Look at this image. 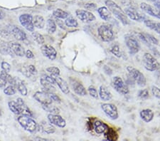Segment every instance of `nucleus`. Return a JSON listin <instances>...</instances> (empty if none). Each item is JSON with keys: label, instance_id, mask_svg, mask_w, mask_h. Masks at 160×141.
<instances>
[{"label": "nucleus", "instance_id": "412c9836", "mask_svg": "<svg viewBox=\"0 0 160 141\" xmlns=\"http://www.w3.org/2000/svg\"><path fill=\"white\" fill-rule=\"evenodd\" d=\"M11 33L15 38L18 41H24L27 39V35H26L25 32L22 31L19 27H16V26H13L11 30Z\"/></svg>", "mask_w": 160, "mask_h": 141}, {"label": "nucleus", "instance_id": "79ce46f5", "mask_svg": "<svg viewBox=\"0 0 160 141\" xmlns=\"http://www.w3.org/2000/svg\"><path fill=\"white\" fill-rule=\"evenodd\" d=\"M137 37H138V39H140L142 42L147 46H150L149 45V42L148 41V38H147L146 36L144 35V33H138L137 34Z\"/></svg>", "mask_w": 160, "mask_h": 141}, {"label": "nucleus", "instance_id": "39448f33", "mask_svg": "<svg viewBox=\"0 0 160 141\" xmlns=\"http://www.w3.org/2000/svg\"><path fill=\"white\" fill-rule=\"evenodd\" d=\"M127 70L130 73L131 78L136 82L139 86L144 87L146 86L147 81L145 76L138 69L134 68L132 66H128Z\"/></svg>", "mask_w": 160, "mask_h": 141}, {"label": "nucleus", "instance_id": "f257e3e1", "mask_svg": "<svg viewBox=\"0 0 160 141\" xmlns=\"http://www.w3.org/2000/svg\"><path fill=\"white\" fill-rule=\"evenodd\" d=\"M105 4L108 7V9L110 10V12L114 15V16L117 18V19L120 21L123 25H128L129 24V19L128 17L125 12L121 9V7L116 4L115 2L112 1V0H106L105 1Z\"/></svg>", "mask_w": 160, "mask_h": 141}, {"label": "nucleus", "instance_id": "1a4fd4ad", "mask_svg": "<svg viewBox=\"0 0 160 141\" xmlns=\"http://www.w3.org/2000/svg\"><path fill=\"white\" fill-rule=\"evenodd\" d=\"M101 108L103 112L108 117L112 120H117L119 117V113L118 111V108L112 103H102Z\"/></svg>", "mask_w": 160, "mask_h": 141}, {"label": "nucleus", "instance_id": "7c9ffc66", "mask_svg": "<svg viewBox=\"0 0 160 141\" xmlns=\"http://www.w3.org/2000/svg\"><path fill=\"white\" fill-rule=\"evenodd\" d=\"M56 24L53 19H48L46 22V30L48 34H53L56 31Z\"/></svg>", "mask_w": 160, "mask_h": 141}, {"label": "nucleus", "instance_id": "423d86ee", "mask_svg": "<svg viewBox=\"0 0 160 141\" xmlns=\"http://www.w3.org/2000/svg\"><path fill=\"white\" fill-rule=\"evenodd\" d=\"M125 42L131 55H134L139 52L140 49V45L137 38L133 35L126 34L125 36Z\"/></svg>", "mask_w": 160, "mask_h": 141}, {"label": "nucleus", "instance_id": "3c124183", "mask_svg": "<svg viewBox=\"0 0 160 141\" xmlns=\"http://www.w3.org/2000/svg\"><path fill=\"white\" fill-rule=\"evenodd\" d=\"M86 9H89V10H94L95 8H96V5H95V4H93V3H89V4H87L86 6Z\"/></svg>", "mask_w": 160, "mask_h": 141}, {"label": "nucleus", "instance_id": "ea45409f", "mask_svg": "<svg viewBox=\"0 0 160 141\" xmlns=\"http://www.w3.org/2000/svg\"><path fill=\"white\" fill-rule=\"evenodd\" d=\"M138 97L142 100H147L149 98L148 89H142L138 92Z\"/></svg>", "mask_w": 160, "mask_h": 141}, {"label": "nucleus", "instance_id": "8fccbe9b", "mask_svg": "<svg viewBox=\"0 0 160 141\" xmlns=\"http://www.w3.org/2000/svg\"><path fill=\"white\" fill-rule=\"evenodd\" d=\"M25 55H26V57H27V58H33V57H34V55H33V52L30 50H27V51H26Z\"/></svg>", "mask_w": 160, "mask_h": 141}, {"label": "nucleus", "instance_id": "9b49d317", "mask_svg": "<svg viewBox=\"0 0 160 141\" xmlns=\"http://www.w3.org/2000/svg\"><path fill=\"white\" fill-rule=\"evenodd\" d=\"M124 12H125L128 17L130 18L132 20H134V21L141 22L144 21V20L145 19V17H144V15L141 14L137 10L135 7H128L125 9Z\"/></svg>", "mask_w": 160, "mask_h": 141}, {"label": "nucleus", "instance_id": "603ef678", "mask_svg": "<svg viewBox=\"0 0 160 141\" xmlns=\"http://www.w3.org/2000/svg\"><path fill=\"white\" fill-rule=\"evenodd\" d=\"M56 24H57L58 27H60L61 29H65V28H64V24H63V21H61V20H59L58 18L56 19Z\"/></svg>", "mask_w": 160, "mask_h": 141}, {"label": "nucleus", "instance_id": "c03bdc74", "mask_svg": "<svg viewBox=\"0 0 160 141\" xmlns=\"http://www.w3.org/2000/svg\"><path fill=\"white\" fill-rule=\"evenodd\" d=\"M152 95H153L154 97H156L157 98H160V88H159L158 87H157L155 86H152Z\"/></svg>", "mask_w": 160, "mask_h": 141}, {"label": "nucleus", "instance_id": "b1692460", "mask_svg": "<svg viewBox=\"0 0 160 141\" xmlns=\"http://www.w3.org/2000/svg\"><path fill=\"white\" fill-rule=\"evenodd\" d=\"M99 96L102 101H108L112 99V95L105 86H100L99 88Z\"/></svg>", "mask_w": 160, "mask_h": 141}, {"label": "nucleus", "instance_id": "bb28decb", "mask_svg": "<svg viewBox=\"0 0 160 141\" xmlns=\"http://www.w3.org/2000/svg\"><path fill=\"white\" fill-rule=\"evenodd\" d=\"M98 13L100 18L104 21H109L112 17V13L106 7H101L98 9Z\"/></svg>", "mask_w": 160, "mask_h": 141}, {"label": "nucleus", "instance_id": "5fc2aeb1", "mask_svg": "<svg viewBox=\"0 0 160 141\" xmlns=\"http://www.w3.org/2000/svg\"><path fill=\"white\" fill-rule=\"evenodd\" d=\"M104 71H105V72L106 73H108V71H110V73H112V71L111 70V69L109 67H108V66H104Z\"/></svg>", "mask_w": 160, "mask_h": 141}, {"label": "nucleus", "instance_id": "6e6552de", "mask_svg": "<svg viewBox=\"0 0 160 141\" xmlns=\"http://www.w3.org/2000/svg\"><path fill=\"white\" fill-rule=\"evenodd\" d=\"M112 86L118 93L126 95L129 93V88L127 84L123 81L120 76H115L112 78Z\"/></svg>", "mask_w": 160, "mask_h": 141}, {"label": "nucleus", "instance_id": "72a5a7b5", "mask_svg": "<svg viewBox=\"0 0 160 141\" xmlns=\"http://www.w3.org/2000/svg\"><path fill=\"white\" fill-rule=\"evenodd\" d=\"M9 73L2 70L0 73V88H4L6 86L7 82V77H8Z\"/></svg>", "mask_w": 160, "mask_h": 141}, {"label": "nucleus", "instance_id": "a211bd4d", "mask_svg": "<svg viewBox=\"0 0 160 141\" xmlns=\"http://www.w3.org/2000/svg\"><path fill=\"white\" fill-rule=\"evenodd\" d=\"M51 76L53 78V80L55 81L56 83L58 86L59 88L61 89V91L63 92L64 94H68L70 92V89L67 82L63 80V78H61L60 76L58 75H51Z\"/></svg>", "mask_w": 160, "mask_h": 141}, {"label": "nucleus", "instance_id": "a19ab883", "mask_svg": "<svg viewBox=\"0 0 160 141\" xmlns=\"http://www.w3.org/2000/svg\"><path fill=\"white\" fill-rule=\"evenodd\" d=\"M46 71L51 73V75H58L60 76V70L58 67L56 66H50V67L46 68Z\"/></svg>", "mask_w": 160, "mask_h": 141}, {"label": "nucleus", "instance_id": "37998d69", "mask_svg": "<svg viewBox=\"0 0 160 141\" xmlns=\"http://www.w3.org/2000/svg\"><path fill=\"white\" fill-rule=\"evenodd\" d=\"M144 35L146 36V37L148 39L149 43H152V44H154V45L159 44V41L157 40V38H155V37H154L153 35H151L149 34H144Z\"/></svg>", "mask_w": 160, "mask_h": 141}, {"label": "nucleus", "instance_id": "49530a36", "mask_svg": "<svg viewBox=\"0 0 160 141\" xmlns=\"http://www.w3.org/2000/svg\"><path fill=\"white\" fill-rule=\"evenodd\" d=\"M49 96H50L51 98V100H52L53 101L56 102V103H60L61 102V100L60 98H59V96H57V95L55 94L54 93H49Z\"/></svg>", "mask_w": 160, "mask_h": 141}, {"label": "nucleus", "instance_id": "dca6fc26", "mask_svg": "<svg viewBox=\"0 0 160 141\" xmlns=\"http://www.w3.org/2000/svg\"><path fill=\"white\" fill-rule=\"evenodd\" d=\"M33 98L36 99V101L40 103L41 105L50 104L52 103L53 102L49 96V93H46V92L43 91L36 92L34 96H33Z\"/></svg>", "mask_w": 160, "mask_h": 141}, {"label": "nucleus", "instance_id": "2f4dec72", "mask_svg": "<svg viewBox=\"0 0 160 141\" xmlns=\"http://www.w3.org/2000/svg\"><path fill=\"white\" fill-rule=\"evenodd\" d=\"M53 15L55 17L61 19H66L67 17H69V14L68 12L63 11L61 9H57L55 11H53Z\"/></svg>", "mask_w": 160, "mask_h": 141}, {"label": "nucleus", "instance_id": "58836bf2", "mask_svg": "<svg viewBox=\"0 0 160 141\" xmlns=\"http://www.w3.org/2000/svg\"><path fill=\"white\" fill-rule=\"evenodd\" d=\"M4 93L7 95V96H14L16 93V90H15V87L13 85H9L4 90Z\"/></svg>", "mask_w": 160, "mask_h": 141}, {"label": "nucleus", "instance_id": "c756f323", "mask_svg": "<svg viewBox=\"0 0 160 141\" xmlns=\"http://www.w3.org/2000/svg\"><path fill=\"white\" fill-rule=\"evenodd\" d=\"M0 53L3 55H9L12 56L13 53L12 51L10 48L8 43L2 42L0 43Z\"/></svg>", "mask_w": 160, "mask_h": 141}, {"label": "nucleus", "instance_id": "cd10ccee", "mask_svg": "<svg viewBox=\"0 0 160 141\" xmlns=\"http://www.w3.org/2000/svg\"><path fill=\"white\" fill-rule=\"evenodd\" d=\"M33 24L34 27L37 28V29H43L45 27L46 22L43 17L40 16V15H36V16L33 17Z\"/></svg>", "mask_w": 160, "mask_h": 141}, {"label": "nucleus", "instance_id": "de8ad7c7", "mask_svg": "<svg viewBox=\"0 0 160 141\" xmlns=\"http://www.w3.org/2000/svg\"><path fill=\"white\" fill-rule=\"evenodd\" d=\"M28 69H29L30 73L32 74V76H35L38 73L37 68H36V67L33 65H29V66H28Z\"/></svg>", "mask_w": 160, "mask_h": 141}, {"label": "nucleus", "instance_id": "4c0bfd02", "mask_svg": "<svg viewBox=\"0 0 160 141\" xmlns=\"http://www.w3.org/2000/svg\"><path fill=\"white\" fill-rule=\"evenodd\" d=\"M88 93L90 94V96L92 97V98H94L95 99H98L99 98V94H98V93L97 89L95 88V86H90L88 87Z\"/></svg>", "mask_w": 160, "mask_h": 141}, {"label": "nucleus", "instance_id": "864d4df0", "mask_svg": "<svg viewBox=\"0 0 160 141\" xmlns=\"http://www.w3.org/2000/svg\"><path fill=\"white\" fill-rule=\"evenodd\" d=\"M154 32H156L157 34H160V23H156L155 27L154 29Z\"/></svg>", "mask_w": 160, "mask_h": 141}, {"label": "nucleus", "instance_id": "aec40b11", "mask_svg": "<svg viewBox=\"0 0 160 141\" xmlns=\"http://www.w3.org/2000/svg\"><path fill=\"white\" fill-rule=\"evenodd\" d=\"M8 44L10 48H11V50L12 51L13 53H14L15 55H17V56H20V57H22V56L25 55L24 48L19 43L16 42H9L8 43Z\"/></svg>", "mask_w": 160, "mask_h": 141}, {"label": "nucleus", "instance_id": "7ed1b4c3", "mask_svg": "<svg viewBox=\"0 0 160 141\" xmlns=\"http://www.w3.org/2000/svg\"><path fill=\"white\" fill-rule=\"evenodd\" d=\"M98 35L103 42H110L114 39V32L112 28L106 24L100 25L98 28Z\"/></svg>", "mask_w": 160, "mask_h": 141}, {"label": "nucleus", "instance_id": "e433bc0d", "mask_svg": "<svg viewBox=\"0 0 160 141\" xmlns=\"http://www.w3.org/2000/svg\"><path fill=\"white\" fill-rule=\"evenodd\" d=\"M8 106L10 111H11L13 113L16 114V115H19V108H18V105L17 101H9L8 103Z\"/></svg>", "mask_w": 160, "mask_h": 141}, {"label": "nucleus", "instance_id": "f03ea898", "mask_svg": "<svg viewBox=\"0 0 160 141\" xmlns=\"http://www.w3.org/2000/svg\"><path fill=\"white\" fill-rule=\"evenodd\" d=\"M18 123L25 130L30 133H34L37 129L38 125L34 119L28 115H21L18 118Z\"/></svg>", "mask_w": 160, "mask_h": 141}, {"label": "nucleus", "instance_id": "393cba45", "mask_svg": "<svg viewBox=\"0 0 160 141\" xmlns=\"http://www.w3.org/2000/svg\"><path fill=\"white\" fill-rule=\"evenodd\" d=\"M13 86H14L15 88H17L19 91V93L22 95V96H26L28 93V91L26 86L23 83L22 80H20L19 78H14V83H13Z\"/></svg>", "mask_w": 160, "mask_h": 141}, {"label": "nucleus", "instance_id": "f3484780", "mask_svg": "<svg viewBox=\"0 0 160 141\" xmlns=\"http://www.w3.org/2000/svg\"><path fill=\"white\" fill-rule=\"evenodd\" d=\"M140 8L142 9L147 14L150 15L152 17H156L157 19H160V10L157 8H154L151 5L145 3V2H142L140 4Z\"/></svg>", "mask_w": 160, "mask_h": 141}, {"label": "nucleus", "instance_id": "a18cd8bd", "mask_svg": "<svg viewBox=\"0 0 160 141\" xmlns=\"http://www.w3.org/2000/svg\"><path fill=\"white\" fill-rule=\"evenodd\" d=\"M2 70L6 71L7 73H9L10 71H11V66L9 63L6 62V61H3L2 63Z\"/></svg>", "mask_w": 160, "mask_h": 141}, {"label": "nucleus", "instance_id": "c85d7f7f", "mask_svg": "<svg viewBox=\"0 0 160 141\" xmlns=\"http://www.w3.org/2000/svg\"><path fill=\"white\" fill-rule=\"evenodd\" d=\"M42 108L45 111L50 113L58 114L59 113H60V109H59L57 106H53L52 103L42 105Z\"/></svg>", "mask_w": 160, "mask_h": 141}, {"label": "nucleus", "instance_id": "4468645a", "mask_svg": "<svg viewBox=\"0 0 160 141\" xmlns=\"http://www.w3.org/2000/svg\"><path fill=\"white\" fill-rule=\"evenodd\" d=\"M41 51L43 55L50 60L56 59V56H57V51L55 49V48L51 45L43 44L42 47H41Z\"/></svg>", "mask_w": 160, "mask_h": 141}, {"label": "nucleus", "instance_id": "4be33fe9", "mask_svg": "<svg viewBox=\"0 0 160 141\" xmlns=\"http://www.w3.org/2000/svg\"><path fill=\"white\" fill-rule=\"evenodd\" d=\"M39 129L41 132L46 134H53L55 133L56 128L53 125L46 121H41L39 124Z\"/></svg>", "mask_w": 160, "mask_h": 141}, {"label": "nucleus", "instance_id": "5701e85b", "mask_svg": "<svg viewBox=\"0 0 160 141\" xmlns=\"http://www.w3.org/2000/svg\"><path fill=\"white\" fill-rule=\"evenodd\" d=\"M93 128L95 132L98 134H102V133H106L109 127L106 123H105L101 120H96L93 123Z\"/></svg>", "mask_w": 160, "mask_h": 141}, {"label": "nucleus", "instance_id": "4d7b16f0", "mask_svg": "<svg viewBox=\"0 0 160 141\" xmlns=\"http://www.w3.org/2000/svg\"><path fill=\"white\" fill-rule=\"evenodd\" d=\"M3 17H4V14H3V12H2L1 10H0V21H1V20L3 19Z\"/></svg>", "mask_w": 160, "mask_h": 141}, {"label": "nucleus", "instance_id": "a878e982", "mask_svg": "<svg viewBox=\"0 0 160 141\" xmlns=\"http://www.w3.org/2000/svg\"><path fill=\"white\" fill-rule=\"evenodd\" d=\"M140 115L141 119L143 121H144L145 123H149L153 120L154 113L151 109L147 108L141 111Z\"/></svg>", "mask_w": 160, "mask_h": 141}, {"label": "nucleus", "instance_id": "2eb2a0df", "mask_svg": "<svg viewBox=\"0 0 160 141\" xmlns=\"http://www.w3.org/2000/svg\"><path fill=\"white\" fill-rule=\"evenodd\" d=\"M48 120L50 123L58 128H64L66 125V122L64 118L58 114L50 113L48 115Z\"/></svg>", "mask_w": 160, "mask_h": 141}, {"label": "nucleus", "instance_id": "f8f14e48", "mask_svg": "<svg viewBox=\"0 0 160 141\" xmlns=\"http://www.w3.org/2000/svg\"><path fill=\"white\" fill-rule=\"evenodd\" d=\"M19 22L23 27L29 31L31 32H34V26L33 24V17L32 15L29 14H22L19 17Z\"/></svg>", "mask_w": 160, "mask_h": 141}, {"label": "nucleus", "instance_id": "13d9d810", "mask_svg": "<svg viewBox=\"0 0 160 141\" xmlns=\"http://www.w3.org/2000/svg\"><path fill=\"white\" fill-rule=\"evenodd\" d=\"M1 115H2V112H1V109H0V116H1Z\"/></svg>", "mask_w": 160, "mask_h": 141}, {"label": "nucleus", "instance_id": "ddd939ff", "mask_svg": "<svg viewBox=\"0 0 160 141\" xmlns=\"http://www.w3.org/2000/svg\"><path fill=\"white\" fill-rule=\"evenodd\" d=\"M70 85L71 86L73 91L76 93L77 95L80 96H85L87 95V91L83 85L79 82L78 80L75 78H70Z\"/></svg>", "mask_w": 160, "mask_h": 141}, {"label": "nucleus", "instance_id": "20e7f679", "mask_svg": "<svg viewBox=\"0 0 160 141\" xmlns=\"http://www.w3.org/2000/svg\"><path fill=\"white\" fill-rule=\"evenodd\" d=\"M143 63L144 68L149 71H155L160 68V63L157 58L151 53H145L143 56Z\"/></svg>", "mask_w": 160, "mask_h": 141}, {"label": "nucleus", "instance_id": "6e6d98bb", "mask_svg": "<svg viewBox=\"0 0 160 141\" xmlns=\"http://www.w3.org/2000/svg\"><path fill=\"white\" fill-rule=\"evenodd\" d=\"M154 7L160 10V2H157L154 3Z\"/></svg>", "mask_w": 160, "mask_h": 141}, {"label": "nucleus", "instance_id": "f704fd0d", "mask_svg": "<svg viewBox=\"0 0 160 141\" xmlns=\"http://www.w3.org/2000/svg\"><path fill=\"white\" fill-rule=\"evenodd\" d=\"M65 24L68 27H77L78 26V23L75 18L71 16H69L66 19Z\"/></svg>", "mask_w": 160, "mask_h": 141}, {"label": "nucleus", "instance_id": "09e8293b", "mask_svg": "<svg viewBox=\"0 0 160 141\" xmlns=\"http://www.w3.org/2000/svg\"><path fill=\"white\" fill-rule=\"evenodd\" d=\"M22 73L24 74V75L26 77H27V78H30V77L32 76V74L30 73V72H29V69H28V68H25V67L22 68Z\"/></svg>", "mask_w": 160, "mask_h": 141}, {"label": "nucleus", "instance_id": "9d476101", "mask_svg": "<svg viewBox=\"0 0 160 141\" xmlns=\"http://www.w3.org/2000/svg\"><path fill=\"white\" fill-rule=\"evenodd\" d=\"M76 17L84 23H91L96 19L92 12L87 11V10L77 9L76 11Z\"/></svg>", "mask_w": 160, "mask_h": 141}, {"label": "nucleus", "instance_id": "6ab92c4d", "mask_svg": "<svg viewBox=\"0 0 160 141\" xmlns=\"http://www.w3.org/2000/svg\"><path fill=\"white\" fill-rule=\"evenodd\" d=\"M16 101H17V105H18V108H19V115H28V116L32 117L33 114H32V111H30L29 107L27 106V104L25 103L22 98H18Z\"/></svg>", "mask_w": 160, "mask_h": 141}, {"label": "nucleus", "instance_id": "bf43d9fd", "mask_svg": "<svg viewBox=\"0 0 160 141\" xmlns=\"http://www.w3.org/2000/svg\"><path fill=\"white\" fill-rule=\"evenodd\" d=\"M159 105H160V103H159Z\"/></svg>", "mask_w": 160, "mask_h": 141}, {"label": "nucleus", "instance_id": "0eeeda50", "mask_svg": "<svg viewBox=\"0 0 160 141\" xmlns=\"http://www.w3.org/2000/svg\"><path fill=\"white\" fill-rule=\"evenodd\" d=\"M40 82L43 87V91L48 93H55L56 88L54 87V85L56 84V82L52 77L47 75L43 76L40 79Z\"/></svg>", "mask_w": 160, "mask_h": 141}, {"label": "nucleus", "instance_id": "473e14b6", "mask_svg": "<svg viewBox=\"0 0 160 141\" xmlns=\"http://www.w3.org/2000/svg\"><path fill=\"white\" fill-rule=\"evenodd\" d=\"M32 37L33 38V40L37 42L38 44L39 45H43L45 42V39L43 38V35L41 34L40 33L37 32H32Z\"/></svg>", "mask_w": 160, "mask_h": 141}, {"label": "nucleus", "instance_id": "c9c22d12", "mask_svg": "<svg viewBox=\"0 0 160 141\" xmlns=\"http://www.w3.org/2000/svg\"><path fill=\"white\" fill-rule=\"evenodd\" d=\"M110 51L112 53L113 55L115 56L116 57L120 58L121 56H122V53H121L119 45H118V44L112 45L110 48Z\"/></svg>", "mask_w": 160, "mask_h": 141}]
</instances>
